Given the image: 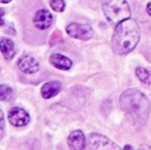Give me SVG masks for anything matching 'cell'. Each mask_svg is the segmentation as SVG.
I'll return each instance as SVG.
<instances>
[{
	"label": "cell",
	"mask_w": 151,
	"mask_h": 150,
	"mask_svg": "<svg viewBox=\"0 0 151 150\" xmlns=\"http://www.w3.org/2000/svg\"><path fill=\"white\" fill-rule=\"evenodd\" d=\"M49 61L53 66L58 69H61V71H68L73 66V61L68 57L64 56L62 54H59V53H54V54L51 55Z\"/></svg>",
	"instance_id": "obj_10"
},
{
	"label": "cell",
	"mask_w": 151,
	"mask_h": 150,
	"mask_svg": "<svg viewBox=\"0 0 151 150\" xmlns=\"http://www.w3.org/2000/svg\"><path fill=\"white\" fill-rule=\"evenodd\" d=\"M85 150H123L115 142L101 133H89L86 140Z\"/></svg>",
	"instance_id": "obj_4"
},
{
	"label": "cell",
	"mask_w": 151,
	"mask_h": 150,
	"mask_svg": "<svg viewBox=\"0 0 151 150\" xmlns=\"http://www.w3.org/2000/svg\"><path fill=\"white\" fill-rule=\"evenodd\" d=\"M9 121L14 126L22 127L29 123L30 116L24 109L20 107H14L9 112Z\"/></svg>",
	"instance_id": "obj_6"
},
{
	"label": "cell",
	"mask_w": 151,
	"mask_h": 150,
	"mask_svg": "<svg viewBox=\"0 0 151 150\" xmlns=\"http://www.w3.org/2000/svg\"><path fill=\"white\" fill-rule=\"evenodd\" d=\"M86 138L80 129L73 131L67 138V145L71 150H83L86 148Z\"/></svg>",
	"instance_id": "obj_9"
},
{
	"label": "cell",
	"mask_w": 151,
	"mask_h": 150,
	"mask_svg": "<svg viewBox=\"0 0 151 150\" xmlns=\"http://www.w3.org/2000/svg\"><path fill=\"white\" fill-rule=\"evenodd\" d=\"M12 96H13V89L9 86L5 85V84H1L0 85V100H11Z\"/></svg>",
	"instance_id": "obj_14"
},
{
	"label": "cell",
	"mask_w": 151,
	"mask_h": 150,
	"mask_svg": "<svg viewBox=\"0 0 151 150\" xmlns=\"http://www.w3.org/2000/svg\"><path fill=\"white\" fill-rule=\"evenodd\" d=\"M136 76L142 83L151 84V71L142 66H139L136 69Z\"/></svg>",
	"instance_id": "obj_13"
},
{
	"label": "cell",
	"mask_w": 151,
	"mask_h": 150,
	"mask_svg": "<svg viewBox=\"0 0 151 150\" xmlns=\"http://www.w3.org/2000/svg\"><path fill=\"white\" fill-rule=\"evenodd\" d=\"M123 150H134V149H132V147L130 145H125V146H124Z\"/></svg>",
	"instance_id": "obj_19"
},
{
	"label": "cell",
	"mask_w": 151,
	"mask_h": 150,
	"mask_svg": "<svg viewBox=\"0 0 151 150\" xmlns=\"http://www.w3.org/2000/svg\"><path fill=\"white\" fill-rule=\"evenodd\" d=\"M61 88H62V85L59 81H50L42 86L40 93L45 100H49V98L56 96L61 91Z\"/></svg>",
	"instance_id": "obj_11"
},
{
	"label": "cell",
	"mask_w": 151,
	"mask_h": 150,
	"mask_svg": "<svg viewBox=\"0 0 151 150\" xmlns=\"http://www.w3.org/2000/svg\"><path fill=\"white\" fill-rule=\"evenodd\" d=\"M50 6L54 12L62 13L65 9V1L64 0H50Z\"/></svg>",
	"instance_id": "obj_15"
},
{
	"label": "cell",
	"mask_w": 151,
	"mask_h": 150,
	"mask_svg": "<svg viewBox=\"0 0 151 150\" xmlns=\"http://www.w3.org/2000/svg\"><path fill=\"white\" fill-rule=\"evenodd\" d=\"M0 115H1V139L3 138V133H4V116H3V112L0 111Z\"/></svg>",
	"instance_id": "obj_16"
},
{
	"label": "cell",
	"mask_w": 151,
	"mask_h": 150,
	"mask_svg": "<svg viewBox=\"0 0 151 150\" xmlns=\"http://www.w3.org/2000/svg\"><path fill=\"white\" fill-rule=\"evenodd\" d=\"M146 12H147V14H148L149 16H151V1L148 3V4H147V6H146Z\"/></svg>",
	"instance_id": "obj_18"
},
{
	"label": "cell",
	"mask_w": 151,
	"mask_h": 150,
	"mask_svg": "<svg viewBox=\"0 0 151 150\" xmlns=\"http://www.w3.org/2000/svg\"><path fill=\"white\" fill-rule=\"evenodd\" d=\"M65 30L70 38L80 40H89L93 38V34H94L92 27L88 24L71 23L66 26Z\"/></svg>",
	"instance_id": "obj_5"
},
{
	"label": "cell",
	"mask_w": 151,
	"mask_h": 150,
	"mask_svg": "<svg viewBox=\"0 0 151 150\" xmlns=\"http://www.w3.org/2000/svg\"><path fill=\"white\" fill-rule=\"evenodd\" d=\"M103 12L113 27L129 19L132 16L129 4L126 0H103Z\"/></svg>",
	"instance_id": "obj_3"
},
{
	"label": "cell",
	"mask_w": 151,
	"mask_h": 150,
	"mask_svg": "<svg viewBox=\"0 0 151 150\" xmlns=\"http://www.w3.org/2000/svg\"><path fill=\"white\" fill-rule=\"evenodd\" d=\"M138 150H151V146L148 145H142Z\"/></svg>",
	"instance_id": "obj_17"
},
{
	"label": "cell",
	"mask_w": 151,
	"mask_h": 150,
	"mask_svg": "<svg viewBox=\"0 0 151 150\" xmlns=\"http://www.w3.org/2000/svg\"><path fill=\"white\" fill-rule=\"evenodd\" d=\"M141 31L136 20L127 19L114 27L112 48L118 55H126L134 50L140 42Z\"/></svg>",
	"instance_id": "obj_1"
},
{
	"label": "cell",
	"mask_w": 151,
	"mask_h": 150,
	"mask_svg": "<svg viewBox=\"0 0 151 150\" xmlns=\"http://www.w3.org/2000/svg\"><path fill=\"white\" fill-rule=\"evenodd\" d=\"M1 1V3H3V4H5V3H9L12 1V0H0Z\"/></svg>",
	"instance_id": "obj_20"
},
{
	"label": "cell",
	"mask_w": 151,
	"mask_h": 150,
	"mask_svg": "<svg viewBox=\"0 0 151 150\" xmlns=\"http://www.w3.org/2000/svg\"><path fill=\"white\" fill-rule=\"evenodd\" d=\"M53 15L48 9H38L33 17V24L37 29L46 30L50 28L53 24Z\"/></svg>",
	"instance_id": "obj_7"
},
{
	"label": "cell",
	"mask_w": 151,
	"mask_h": 150,
	"mask_svg": "<svg viewBox=\"0 0 151 150\" xmlns=\"http://www.w3.org/2000/svg\"><path fill=\"white\" fill-rule=\"evenodd\" d=\"M18 67L24 74L32 75L40 71V63L34 57L30 55H24L18 61Z\"/></svg>",
	"instance_id": "obj_8"
},
{
	"label": "cell",
	"mask_w": 151,
	"mask_h": 150,
	"mask_svg": "<svg viewBox=\"0 0 151 150\" xmlns=\"http://www.w3.org/2000/svg\"><path fill=\"white\" fill-rule=\"evenodd\" d=\"M0 49H1V53L4 56V58L7 59V60H11V59H13L15 57V44L9 38H2L0 40Z\"/></svg>",
	"instance_id": "obj_12"
},
{
	"label": "cell",
	"mask_w": 151,
	"mask_h": 150,
	"mask_svg": "<svg viewBox=\"0 0 151 150\" xmlns=\"http://www.w3.org/2000/svg\"><path fill=\"white\" fill-rule=\"evenodd\" d=\"M120 107L134 123L143 125L150 115V100L138 89H127L120 95Z\"/></svg>",
	"instance_id": "obj_2"
}]
</instances>
